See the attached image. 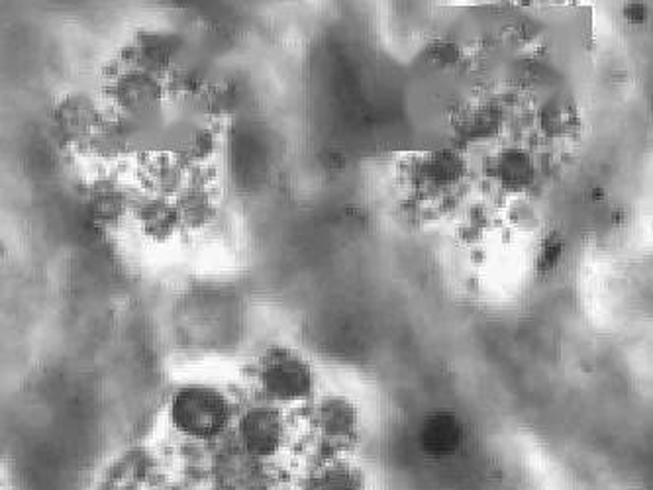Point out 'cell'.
Returning a JSON list of instances; mask_svg holds the SVG:
<instances>
[{"label": "cell", "mask_w": 653, "mask_h": 490, "mask_svg": "<svg viewBox=\"0 0 653 490\" xmlns=\"http://www.w3.org/2000/svg\"><path fill=\"white\" fill-rule=\"evenodd\" d=\"M175 422L192 436H210L226 420V404L217 392L207 389L182 391L173 409Z\"/></svg>", "instance_id": "obj_1"}, {"label": "cell", "mask_w": 653, "mask_h": 490, "mask_svg": "<svg viewBox=\"0 0 653 490\" xmlns=\"http://www.w3.org/2000/svg\"><path fill=\"white\" fill-rule=\"evenodd\" d=\"M265 385L275 397L295 399L309 391V372L297 359L279 357L265 369Z\"/></svg>", "instance_id": "obj_2"}, {"label": "cell", "mask_w": 653, "mask_h": 490, "mask_svg": "<svg viewBox=\"0 0 653 490\" xmlns=\"http://www.w3.org/2000/svg\"><path fill=\"white\" fill-rule=\"evenodd\" d=\"M420 442L428 455L445 457V455L454 454L455 449L460 447L462 427L454 417L447 416V414H435V416L428 417L427 424L422 427Z\"/></svg>", "instance_id": "obj_3"}, {"label": "cell", "mask_w": 653, "mask_h": 490, "mask_svg": "<svg viewBox=\"0 0 653 490\" xmlns=\"http://www.w3.org/2000/svg\"><path fill=\"white\" fill-rule=\"evenodd\" d=\"M242 436L250 452L259 455L272 454L281 437L279 420L273 412L255 410L250 416H245Z\"/></svg>", "instance_id": "obj_4"}, {"label": "cell", "mask_w": 653, "mask_h": 490, "mask_svg": "<svg viewBox=\"0 0 653 490\" xmlns=\"http://www.w3.org/2000/svg\"><path fill=\"white\" fill-rule=\"evenodd\" d=\"M350 489V479L344 475H336V479H328L326 489L324 490H347Z\"/></svg>", "instance_id": "obj_5"}]
</instances>
